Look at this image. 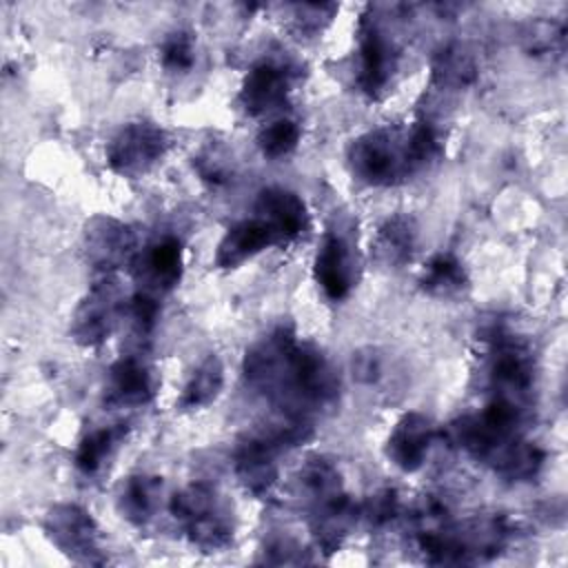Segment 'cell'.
Returning <instances> with one entry per match:
<instances>
[{"label":"cell","mask_w":568,"mask_h":568,"mask_svg":"<svg viewBox=\"0 0 568 568\" xmlns=\"http://www.w3.org/2000/svg\"><path fill=\"white\" fill-rule=\"evenodd\" d=\"M155 395V375L138 357L126 355L111 364L104 384V404L111 408L144 406Z\"/></svg>","instance_id":"e0dca14e"},{"label":"cell","mask_w":568,"mask_h":568,"mask_svg":"<svg viewBox=\"0 0 568 568\" xmlns=\"http://www.w3.org/2000/svg\"><path fill=\"white\" fill-rule=\"evenodd\" d=\"M264 557L262 561L264 564H275V566H282V564H304L308 561L304 555H302V548L288 539V537H275L271 541H266L264 546Z\"/></svg>","instance_id":"d590c367"},{"label":"cell","mask_w":568,"mask_h":568,"mask_svg":"<svg viewBox=\"0 0 568 568\" xmlns=\"http://www.w3.org/2000/svg\"><path fill=\"white\" fill-rule=\"evenodd\" d=\"M419 286L433 297H453L468 288V273L455 255L437 253L426 262Z\"/></svg>","instance_id":"4316f807"},{"label":"cell","mask_w":568,"mask_h":568,"mask_svg":"<svg viewBox=\"0 0 568 568\" xmlns=\"http://www.w3.org/2000/svg\"><path fill=\"white\" fill-rule=\"evenodd\" d=\"M430 71H433V82L448 91L466 89L468 84H473L477 73L473 53L457 42L446 44L435 53Z\"/></svg>","instance_id":"83f0119b"},{"label":"cell","mask_w":568,"mask_h":568,"mask_svg":"<svg viewBox=\"0 0 568 568\" xmlns=\"http://www.w3.org/2000/svg\"><path fill=\"white\" fill-rule=\"evenodd\" d=\"M446 437L455 448L468 453L508 481L535 479L546 459L537 444L519 435V428L504 424L488 410L453 419Z\"/></svg>","instance_id":"6da1fadb"},{"label":"cell","mask_w":568,"mask_h":568,"mask_svg":"<svg viewBox=\"0 0 568 568\" xmlns=\"http://www.w3.org/2000/svg\"><path fill=\"white\" fill-rule=\"evenodd\" d=\"M359 517L368 528H384L399 517V497L393 488H382L373 493L362 506Z\"/></svg>","instance_id":"d6a6232c"},{"label":"cell","mask_w":568,"mask_h":568,"mask_svg":"<svg viewBox=\"0 0 568 568\" xmlns=\"http://www.w3.org/2000/svg\"><path fill=\"white\" fill-rule=\"evenodd\" d=\"M348 166L371 186H390L419 171L410 153L408 129L399 126H379L355 138L348 146Z\"/></svg>","instance_id":"5b68a950"},{"label":"cell","mask_w":568,"mask_h":568,"mask_svg":"<svg viewBox=\"0 0 568 568\" xmlns=\"http://www.w3.org/2000/svg\"><path fill=\"white\" fill-rule=\"evenodd\" d=\"M513 524L506 517H473L464 521L424 524L419 530V550L428 564H479L497 557L513 537Z\"/></svg>","instance_id":"7a4b0ae2"},{"label":"cell","mask_w":568,"mask_h":568,"mask_svg":"<svg viewBox=\"0 0 568 568\" xmlns=\"http://www.w3.org/2000/svg\"><path fill=\"white\" fill-rule=\"evenodd\" d=\"M339 397V375L315 344H300L293 351L288 371L271 397L277 408L311 415L328 408Z\"/></svg>","instance_id":"277c9868"},{"label":"cell","mask_w":568,"mask_h":568,"mask_svg":"<svg viewBox=\"0 0 568 568\" xmlns=\"http://www.w3.org/2000/svg\"><path fill=\"white\" fill-rule=\"evenodd\" d=\"M282 448L262 430L244 435L233 455L235 477L253 497H268L277 484V453Z\"/></svg>","instance_id":"4fadbf2b"},{"label":"cell","mask_w":568,"mask_h":568,"mask_svg":"<svg viewBox=\"0 0 568 568\" xmlns=\"http://www.w3.org/2000/svg\"><path fill=\"white\" fill-rule=\"evenodd\" d=\"M291 18L288 29L300 40H311L324 31V27L331 22L333 13L337 11L335 2H300L291 4Z\"/></svg>","instance_id":"4dcf8cb0"},{"label":"cell","mask_w":568,"mask_h":568,"mask_svg":"<svg viewBox=\"0 0 568 568\" xmlns=\"http://www.w3.org/2000/svg\"><path fill=\"white\" fill-rule=\"evenodd\" d=\"M417 246V224L410 215H390L373 237L371 255L384 268H399L410 262Z\"/></svg>","instance_id":"7402d4cb"},{"label":"cell","mask_w":568,"mask_h":568,"mask_svg":"<svg viewBox=\"0 0 568 568\" xmlns=\"http://www.w3.org/2000/svg\"><path fill=\"white\" fill-rule=\"evenodd\" d=\"M224 386V364L217 355L204 357L186 379L178 399L180 410H197L213 404Z\"/></svg>","instance_id":"484cf974"},{"label":"cell","mask_w":568,"mask_h":568,"mask_svg":"<svg viewBox=\"0 0 568 568\" xmlns=\"http://www.w3.org/2000/svg\"><path fill=\"white\" fill-rule=\"evenodd\" d=\"M297 488L308 508L344 493L339 468L324 455L308 457L297 470Z\"/></svg>","instance_id":"d4e9b609"},{"label":"cell","mask_w":568,"mask_h":568,"mask_svg":"<svg viewBox=\"0 0 568 568\" xmlns=\"http://www.w3.org/2000/svg\"><path fill=\"white\" fill-rule=\"evenodd\" d=\"M481 339L488 346L490 399L528 408L535 384V357L528 342L513 333L501 320L488 322L481 328Z\"/></svg>","instance_id":"3957f363"},{"label":"cell","mask_w":568,"mask_h":568,"mask_svg":"<svg viewBox=\"0 0 568 568\" xmlns=\"http://www.w3.org/2000/svg\"><path fill=\"white\" fill-rule=\"evenodd\" d=\"M182 244L175 237H158L140 248L131 262V273L142 286V293H169L182 277Z\"/></svg>","instance_id":"5bb4252c"},{"label":"cell","mask_w":568,"mask_h":568,"mask_svg":"<svg viewBox=\"0 0 568 568\" xmlns=\"http://www.w3.org/2000/svg\"><path fill=\"white\" fill-rule=\"evenodd\" d=\"M293 71L282 60H262L244 78L240 87V106L248 115H264L280 109L291 91Z\"/></svg>","instance_id":"9a60e30c"},{"label":"cell","mask_w":568,"mask_h":568,"mask_svg":"<svg viewBox=\"0 0 568 568\" xmlns=\"http://www.w3.org/2000/svg\"><path fill=\"white\" fill-rule=\"evenodd\" d=\"M126 433H129V428L124 424L102 426V428L87 433L80 439V444L75 448V457H73L78 473H82L84 477L100 475L106 468V464L115 457L118 448L126 439Z\"/></svg>","instance_id":"cb8c5ba5"},{"label":"cell","mask_w":568,"mask_h":568,"mask_svg":"<svg viewBox=\"0 0 568 568\" xmlns=\"http://www.w3.org/2000/svg\"><path fill=\"white\" fill-rule=\"evenodd\" d=\"M313 275L322 293L333 302H339L351 293L353 288L351 253L346 242L339 235L326 233L322 237L320 248L315 253V262H313Z\"/></svg>","instance_id":"44dd1931"},{"label":"cell","mask_w":568,"mask_h":568,"mask_svg":"<svg viewBox=\"0 0 568 568\" xmlns=\"http://www.w3.org/2000/svg\"><path fill=\"white\" fill-rule=\"evenodd\" d=\"M357 84L368 98H382L397 71V49L375 16L359 20Z\"/></svg>","instance_id":"8fae6325"},{"label":"cell","mask_w":568,"mask_h":568,"mask_svg":"<svg viewBox=\"0 0 568 568\" xmlns=\"http://www.w3.org/2000/svg\"><path fill=\"white\" fill-rule=\"evenodd\" d=\"M169 508L189 541L202 552H220L233 544V513L213 486L189 484L171 497Z\"/></svg>","instance_id":"8992f818"},{"label":"cell","mask_w":568,"mask_h":568,"mask_svg":"<svg viewBox=\"0 0 568 568\" xmlns=\"http://www.w3.org/2000/svg\"><path fill=\"white\" fill-rule=\"evenodd\" d=\"M353 375L362 384H375L384 375V357L377 348H362L353 355Z\"/></svg>","instance_id":"e575fe53"},{"label":"cell","mask_w":568,"mask_h":568,"mask_svg":"<svg viewBox=\"0 0 568 568\" xmlns=\"http://www.w3.org/2000/svg\"><path fill=\"white\" fill-rule=\"evenodd\" d=\"M295 346H297V335L288 324H280L271 333L260 337L244 353L242 373L246 384L273 397L288 371Z\"/></svg>","instance_id":"30bf717a"},{"label":"cell","mask_w":568,"mask_h":568,"mask_svg":"<svg viewBox=\"0 0 568 568\" xmlns=\"http://www.w3.org/2000/svg\"><path fill=\"white\" fill-rule=\"evenodd\" d=\"M158 313H160L158 300L142 291H138L124 306V315L129 317L133 331L140 337H149L153 333V328L158 324Z\"/></svg>","instance_id":"836d02e7"},{"label":"cell","mask_w":568,"mask_h":568,"mask_svg":"<svg viewBox=\"0 0 568 568\" xmlns=\"http://www.w3.org/2000/svg\"><path fill=\"white\" fill-rule=\"evenodd\" d=\"M300 124L291 118H277L268 124H264L257 133V149L264 158L280 160L291 155L300 144Z\"/></svg>","instance_id":"f546056e"},{"label":"cell","mask_w":568,"mask_h":568,"mask_svg":"<svg viewBox=\"0 0 568 568\" xmlns=\"http://www.w3.org/2000/svg\"><path fill=\"white\" fill-rule=\"evenodd\" d=\"M122 288L113 275H102L73 311L69 335L75 344L93 348L111 337L124 313Z\"/></svg>","instance_id":"9c48e42d"},{"label":"cell","mask_w":568,"mask_h":568,"mask_svg":"<svg viewBox=\"0 0 568 568\" xmlns=\"http://www.w3.org/2000/svg\"><path fill=\"white\" fill-rule=\"evenodd\" d=\"M257 217L273 231L277 244H288L311 229V215L304 200L284 186H266L255 200Z\"/></svg>","instance_id":"2e32d148"},{"label":"cell","mask_w":568,"mask_h":568,"mask_svg":"<svg viewBox=\"0 0 568 568\" xmlns=\"http://www.w3.org/2000/svg\"><path fill=\"white\" fill-rule=\"evenodd\" d=\"M169 144V133L160 124L151 120H135L124 124L109 140L106 164L118 175L140 178L166 155Z\"/></svg>","instance_id":"ba28073f"},{"label":"cell","mask_w":568,"mask_h":568,"mask_svg":"<svg viewBox=\"0 0 568 568\" xmlns=\"http://www.w3.org/2000/svg\"><path fill=\"white\" fill-rule=\"evenodd\" d=\"M275 244H277V237L260 217L240 220L217 242L213 264L220 271H233L244 262L253 260L255 255H260L264 248Z\"/></svg>","instance_id":"ffe728a7"},{"label":"cell","mask_w":568,"mask_h":568,"mask_svg":"<svg viewBox=\"0 0 568 568\" xmlns=\"http://www.w3.org/2000/svg\"><path fill=\"white\" fill-rule=\"evenodd\" d=\"M435 439V426L424 413H406L395 424L386 439V457L404 473H415L424 466L430 444Z\"/></svg>","instance_id":"ac0fdd59"},{"label":"cell","mask_w":568,"mask_h":568,"mask_svg":"<svg viewBox=\"0 0 568 568\" xmlns=\"http://www.w3.org/2000/svg\"><path fill=\"white\" fill-rule=\"evenodd\" d=\"M357 517L359 506L346 493L308 508V528L317 550L326 557L337 552Z\"/></svg>","instance_id":"d6986e66"},{"label":"cell","mask_w":568,"mask_h":568,"mask_svg":"<svg viewBox=\"0 0 568 568\" xmlns=\"http://www.w3.org/2000/svg\"><path fill=\"white\" fill-rule=\"evenodd\" d=\"M160 62L169 73H184L195 62V47L189 31H173L160 47Z\"/></svg>","instance_id":"1f68e13d"},{"label":"cell","mask_w":568,"mask_h":568,"mask_svg":"<svg viewBox=\"0 0 568 568\" xmlns=\"http://www.w3.org/2000/svg\"><path fill=\"white\" fill-rule=\"evenodd\" d=\"M195 169L197 173L206 180V182H213V184H222L229 180V162L226 158H220L217 151H206L202 153L195 162Z\"/></svg>","instance_id":"8d00e7d4"},{"label":"cell","mask_w":568,"mask_h":568,"mask_svg":"<svg viewBox=\"0 0 568 568\" xmlns=\"http://www.w3.org/2000/svg\"><path fill=\"white\" fill-rule=\"evenodd\" d=\"M42 530L47 539L73 564L80 566H102L106 564V552L102 544V532L91 517L78 504H55L47 510Z\"/></svg>","instance_id":"52a82bcc"},{"label":"cell","mask_w":568,"mask_h":568,"mask_svg":"<svg viewBox=\"0 0 568 568\" xmlns=\"http://www.w3.org/2000/svg\"><path fill=\"white\" fill-rule=\"evenodd\" d=\"M524 47L535 58L559 60L566 51V29L557 20H535L524 31Z\"/></svg>","instance_id":"f1b7e54d"},{"label":"cell","mask_w":568,"mask_h":568,"mask_svg":"<svg viewBox=\"0 0 568 568\" xmlns=\"http://www.w3.org/2000/svg\"><path fill=\"white\" fill-rule=\"evenodd\" d=\"M162 499V477L138 473L124 479L120 486L115 508L122 519L133 526L149 524L160 510Z\"/></svg>","instance_id":"603a6c76"},{"label":"cell","mask_w":568,"mask_h":568,"mask_svg":"<svg viewBox=\"0 0 568 568\" xmlns=\"http://www.w3.org/2000/svg\"><path fill=\"white\" fill-rule=\"evenodd\" d=\"M87 262L102 275H111L115 268L131 266L138 248L135 231L109 215H95L87 222L82 233Z\"/></svg>","instance_id":"7c38bea8"}]
</instances>
